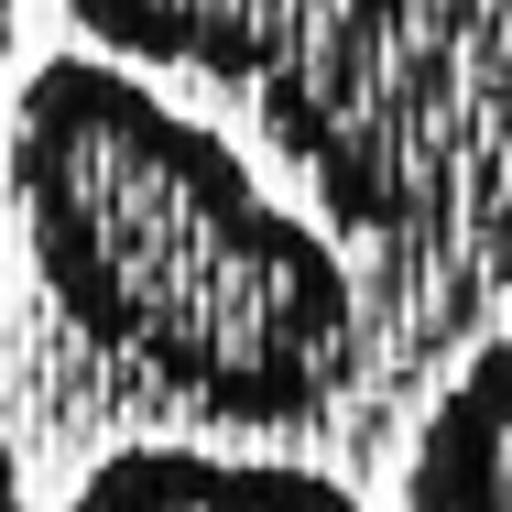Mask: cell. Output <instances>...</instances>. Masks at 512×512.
<instances>
[{
	"label": "cell",
	"mask_w": 512,
	"mask_h": 512,
	"mask_svg": "<svg viewBox=\"0 0 512 512\" xmlns=\"http://www.w3.org/2000/svg\"><path fill=\"white\" fill-rule=\"evenodd\" d=\"M66 512H360L327 469L295 458H229V447H109Z\"/></svg>",
	"instance_id": "cell-2"
},
{
	"label": "cell",
	"mask_w": 512,
	"mask_h": 512,
	"mask_svg": "<svg viewBox=\"0 0 512 512\" xmlns=\"http://www.w3.org/2000/svg\"><path fill=\"white\" fill-rule=\"evenodd\" d=\"M414 512H512V338H491L425 414L404 458Z\"/></svg>",
	"instance_id": "cell-3"
},
{
	"label": "cell",
	"mask_w": 512,
	"mask_h": 512,
	"mask_svg": "<svg viewBox=\"0 0 512 512\" xmlns=\"http://www.w3.org/2000/svg\"><path fill=\"white\" fill-rule=\"evenodd\" d=\"M0 512H33V502H22V469H11V447H0Z\"/></svg>",
	"instance_id": "cell-4"
},
{
	"label": "cell",
	"mask_w": 512,
	"mask_h": 512,
	"mask_svg": "<svg viewBox=\"0 0 512 512\" xmlns=\"http://www.w3.org/2000/svg\"><path fill=\"white\" fill-rule=\"evenodd\" d=\"M11 22H22V0H0V66H11Z\"/></svg>",
	"instance_id": "cell-5"
},
{
	"label": "cell",
	"mask_w": 512,
	"mask_h": 512,
	"mask_svg": "<svg viewBox=\"0 0 512 512\" xmlns=\"http://www.w3.org/2000/svg\"><path fill=\"white\" fill-rule=\"evenodd\" d=\"M11 218L55 316L197 414L295 425L360 371L349 262L240 142L109 55H44L11 88Z\"/></svg>",
	"instance_id": "cell-1"
}]
</instances>
